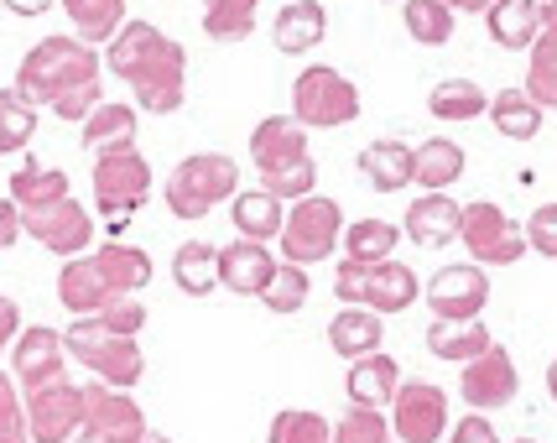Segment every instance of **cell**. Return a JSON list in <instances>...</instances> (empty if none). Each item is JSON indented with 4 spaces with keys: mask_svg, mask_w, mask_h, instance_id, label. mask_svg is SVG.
Wrapping results in <instances>:
<instances>
[{
    "mask_svg": "<svg viewBox=\"0 0 557 443\" xmlns=\"http://www.w3.org/2000/svg\"><path fill=\"white\" fill-rule=\"evenodd\" d=\"M151 198V162H146L136 147H121V151H104L95 157V209L104 220H131Z\"/></svg>",
    "mask_w": 557,
    "mask_h": 443,
    "instance_id": "obj_9",
    "label": "cell"
},
{
    "mask_svg": "<svg viewBox=\"0 0 557 443\" xmlns=\"http://www.w3.org/2000/svg\"><path fill=\"white\" fill-rule=\"evenodd\" d=\"M308 293H313V282H308V267L276 261V271H271V282H267V293H261V303H267L271 313H297V308L308 303Z\"/></svg>",
    "mask_w": 557,
    "mask_h": 443,
    "instance_id": "obj_41",
    "label": "cell"
},
{
    "mask_svg": "<svg viewBox=\"0 0 557 443\" xmlns=\"http://www.w3.org/2000/svg\"><path fill=\"white\" fill-rule=\"evenodd\" d=\"M459 214H463V204H454L448 194H422V198H412V209L401 220V235L417 241L422 250H437V246H448V241H459Z\"/></svg>",
    "mask_w": 557,
    "mask_h": 443,
    "instance_id": "obj_19",
    "label": "cell"
},
{
    "mask_svg": "<svg viewBox=\"0 0 557 443\" xmlns=\"http://www.w3.org/2000/svg\"><path fill=\"white\" fill-rule=\"evenodd\" d=\"M490 42L506 52H532V42L542 37V11L536 0H495L485 11Z\"/></svg>",
    "mask_w": 557,
    "mask_h": 443,
    "instance_id": "obj_24",
    "label": "cell"
},
{
    "mask_svg": "<svg viewBox=\"0 0 557 443\" xmlns=\"http://www.w3.org/2000/svg\"><path fill=\"white\" fill-rule=\"evenodd\" d=\"M22 241V209L11 198H0V250H11Z\"/></svg>",
    "mask_w": 557,
    "mask_h": 443,
    "instance_id": "obj_49",
    "label": "cell"
},
{
    "mask_svg": "<svg viewBox=\"0 0 557 443\" xmlns=\"http://www.w3.org/2000/svg\"><path fill=\"white\" fill-rule=\"evenodd\" d=\"M0 443H26V439H0Z\"/></svg>",
    "mask_w": 557,
    "mask_h": 443,
    "instance_id": "obj_56",
    "label": "cell"
},
{
    "mask_svg": "<svg viewBox=\"0 0 557 443\" xmlns=\"http://www.w3.org/2000/svg\"><path fill=\"white\" fill-rule=\"evenodd\" d=\"M11 376L22 392H37V386H52L69 376V349H63V334L48 329V323H32L16 334L11 345Z\"/></svg>",
    "mask_w": 557,
    "mask_h": 443,
    "instance_id": "obj_15",
    "label": "cell"
},
{
    "mask_svg": "<svg viewBox=\"0 0 557 443\" xmlns=\"http://www.w3.org/2000/svg\"><path fill=\"white\" fill-rule=\"evenodd\" d=\"M141 443H172V439H168V433H146Z\"/></svg>",
    "mask_w": 557,
    "mask_h": 443,
    "instance_id": "obj_55",
    "label": "cell"
},
{
    "mask_svg": "<svg viewBox=\"0 0 557 443\" xmlns=\"http://www.w3.org/2000/svg\"><path fill=\"white\" fill-rule=\"evenodd\" d=\"M334 443H391L386 413H375V407H349V413L334 422Z\"/></svg>",
    "mask_w": 557,
    "mask_h": 443,
    "instance_id": "obj_43",
    "label": "cell"
},
{
    "mask_svg": "<svg viewBox=\"0 0 557 443\" xmlns=\"http://www.w3.org/2000/svg\"><path fill=\"white\" fill-rule=\"evenodd\" d=\"M95 256L99 276L110 282V293L115 297H136L151 282V256H146L141 246H125V241H104L99 250H89Z\"/></svg>",
    "mask_w": 557,
    "mask_h": 443,
    "instance_id": "obj_25",
    "label": "cell"
},
{
    "mask_svg": "<svg viewBox=\"0 0 557 443\" xmlns=\"http://www.w3.org/2000/svg\"><path fill=\"white\" fill-rule=\"evenodd\" d=\"M334 297L344 308H370V313H407L417 297H422V282L407 261H375V267H360V261H344L339 276H334Z\"/></svg>",
    "mask_w": 557,
    "mask_h": 443,
    "instance_id": "obj_6",
    "label": "cell"
},
{
    "mask_svg": "<svg viewBox=\"0 0 557 443\" xmlns=\"http://www.w3.org/2000/svg\"><path fill=\"white\" fill-rule=\"evenodd\" d=\"M527 95L542 110H557V32H542L532 42V63H527Z\"/></svg>",
    "mask_w": 557,
    "mask_h": 443,
    "instance_id": "obj_39",
    "label": "cell"
},
{
    "mask_svg": "<svg viewBox=\"0 0 557 443\" xmlns=\"http://www.w3.org/2000/svg\"><path fill=\"white\" fill-rule=\"evenodd\" d=\"M240 194V168H235V157H224V151H194V157H183L177 168L168 173V209L177 220H203V214H214L224 198Z\"/></svg>",
    "mask_w": 557,
    "mask_h": 443,
    "instance_id": "obj_4",
    "label": "cell"
},
{
    "mask_svg": "<svg viewBox=\"0 0 557 443\" xmlns=\"http://www.w3.org/2000/svg\"><path fill=\"white\" fill-rule=\"evenodd\" d=\"M516 443H532V439H516Z\"/></svg>",
    "mask_w": 557,
    "mask_h": 443,
    "instance_id": "obj_57",
    "label": "cell"
},
{
    "mask_svg": "<svg viewBox=\"0 0 557 443\" xmlns=\"http://www.w3.org/2000/svg\"><path fill=\"white\" fill-rule=\"evenodd\" d=\"M428 110H433L437 121H474V115L490 110V95L474 78H443V84H433V95H428Z\"/></svg>",
    "mask_w": 557,
    "mask_h": 443,
    "instance_id": "obj_36",
    "label": "cell"
},
{
    "mask_svg": "<svg viewBox=\"0 0 557 443\" xmlns=\"http://www.w3.org/2000/svg\"><path fill=\"white\" fill-rule=\"evenodd\" d=\"M282 256H287L292 267H318V261H329L344 241V214L334 198H297L287 209V224H282Z\"/></svg>",
    "mask_w": 557,
    "mask_h": 443,
    "instance_id": "obj_8",
    "label": "cell"
},
{
    "mask_svg": "<svg viewBox=\"0 0 557 443\" xmlns=\"http://www.w3.org/2000/svg\"><path fill=\"white\" fill-rule=\"evenodd\" d=\"M521 230H527V250H536V256L557 261V204H542V209H536Z\"/></svg>",
    "mask_w": 557,
    "mask_h": 443,
    "instance_id": "obj_46",
    "label": "cell"
},
{
    "mask_svg": "<svg viewBox=\"0 0 557 443\" xmlns=\"http://www.w3.org/2000/svg\"><path fill=\"white\" fill-rule=\"evenodd\" d=\"M485 115L495 121L500 136H510V141H532L536 131H542V104H536L527 89H500V95L490 99Z\"/></svg>",
    "mask_w": 557,
    "mask_h": 443,
    "instance_id": "obj_34",
    "label": "cell"
},
{
    "mask_svg": "<svg viewBox=\"0 0 557 443\" xmlns=\"http://www.w3.org/2000/svg\"><path fill=\"white\" fill-rule=\"evenodd\" d=\"M459 177H463V147L459 141L433 136V141H422V147H417L412 183L422 188V194H443V188H454Z\"/></svg>",
    "mask_w": 557,
    "mask_h": 443,
    "instance_id": "obj_29",
    "label": "cell"
},
{
    "mask_svg": "<svg viewBox=\"0 0 557 443\" xmlns=\"http://www.w3.org/2000/svg\"><path fill=\"white\" fill-rule=\"evenodd\" d=\"M381 340H386V323H381V313H370V308H339V313L329 319V345H334V355H344V360L375 355Z\"/></svg>",
    "mask_w": 557,
    "mask_h": 443,
    "instance_id": "obj_27",
    "label": "cell"
},
{
    "mask_svg": "<svg viewBox=\"0 0 557 443\" xmlns=\"http://www.w3.org/2000/svg\"><path fill=\"white\" fill-rule=\"evenodd\" d=\"M495 0H448V11H490Z\"/></svg>",
    "mask_w": 557,
    "mask_h": 443,
    "instance_id": "obj_52",
    "label": "cell"
},
{
    "mask_svg": "<svg viewBox=\"0 0 557 443\" xmlns=\"http://www.w3.org/2000/svg\"><path fill=\"white\" fill-rule=\"evenodd\" d=\"M344 386H349V402H355V407H375V413H381V407L396 402V392H401V366L375 349V355H364V360L349 366Z\"/></svg>",
    "mask_w": 557,
    "mask_h": 443,
    "instance_id": "obj_23",
    "label": "cell"
},
{
    "mask_svg": "<svg viewBox=\"0 0 557 443\" xmlns=\"http://www.w3.org/2000/svg\"><path fill=\"white\" fill-rule=\"evenodd\" d=\"M63 11H69L78 42H89V48H99V42L110 48L115 32L125 26V0H63Z\"/></svg>",
    "mask_w": 557,
    "mask_h": 443,
    "instance_id": "obj_32",
    "label": "cell"
},
{
    "mask_svg": "<svg viewBox=\"0 0 557 443\" xmlns=\"http://www.w3.org/2000/svg\"><path fill=\"white\" fill-rule=\"evenodd\" d=\"M22 235H32L52 256L73 261V256H89V246H95V214L69 194L58 204H42V209H22Z\"/></svg>",
    "mask_w": 557,
    "mask_h": 443,
    "instance_id": "obj_11",
    "label": "cell"
},
{
    "mask_svg": "<svg viewBox=\"0 0 557 443\" xmlns=\"http://www.w3.org/2000/svg\"><path fill=\"white\" fill-rule=\"evenodd\" d=\"M58 198H69V173L63 168H42V162L26 157L11 173V204L16 209H42V204H58Z\"/></svg>",
    "mask_w": 557,
    "mask_h": 443,
    "instance_id": "obj_33",
    "label": "cell"
},
{
    "mask_svg": "<svg viewBox=\"0 0 557 443\" xmlns=\"http://www.w3.org/2000/svg\"><path fill=\"white\" fill-rule=\"evenodd\" d=\"M26 439L32 443H73V433L84 428V386H73L69 376L26 392Z\"/></svg>",
    "mask_w": 557,
    "mask_h": 443,
    "instance_id": "obj_12",
    "label": "cell"
},
{
    "mask_svg": "<svg viewBox=\"0 0 557 443\" xmlns=\"http://www.w3.org/2000/svg\"><path fill=\"white\" fill-rule=\"evenodd\" d=\"M323 37H329V11H323L318 0H287V5L276 11V22H271V42L287 52V58L313 52Z\"/></svg>",
    "mask_w": 557,
    "mask_h": 443,
    "instance_id": "obj_21",
    "label": "cell"
},
{
    "mask_svg": "<svg viewBox=\"0 0 557 443\" xmlns=\"http://www.w3.org/2000/svg\"><path fill=\"white\" fill-rule=\"evenodd\" d=\"M73 443H104V439H99V433H89V428H78V433H73Z\"/></svg>",
    "mask_w": 557,
    "mask_h": 443,
    "instance_id": "obj_54",
    "label": "cell"
},
{
    "mask_svg": "<svg viewBox=\"0 0 557 443\" xmlns=\"http://www.w3.org/2000/svg\"><path fill=\"white\" fill-rule=\"evenodd\" d=\"M271 271H276V256L261 241H230V246L219 250V287H230V293H240V297L267 293Z\"/></svg>",
    "mask_w": 557,
    "mask_h": 443,
    "instance_id": "obj_18",
    "label": "cell"
},
{
    "mask_svg": "<svg viewBox=\"0 0 557 443\" xmlns=\"http://www.w3.org/2000/svg\"><path fill=\"white\" fill-rule=\"evenodd\" d=\"M459 241L469 246L474 267H510V261H521V256H527V230L510 220L500 204H490V198L463 204Z\"/></svg>",
    "mask_w": 557,
    "mask_h": 443,
    "instance_id": "obj_10",
    "label": "cell"
},
{
    "mask_svg": "<svg viewBox=\"0 0 557 443\" xmlns=\"http://www.w3.org/2000/svg\"><path fill=\"white\" fill-rule=\"evenodd\" d=\"M250 162L261 173V188L287 198H308L318 183V162L308 147V131L292 121V115H267V121L250 131Z\"/></svg>",
    "mask_w": 557,
    "mask_h": 443,
    "instance_id": "obj_3",
    "label": "cell"
},
{
    "mask_svg": "<svg viewBox=\"0 0 557 443\" xmlns=\"http://www.w3.org/2000/svg\"><path fill=\"white\" fill-rule=\"evenodd\" d=\"M104 69L115 78H125L136 89V104L151 110V115L183 110V95H188V52H183V42H172L162 26L125 22L115 32L110 52H104Z\"/></svg>",
    "mask_w": 557,
    "mask_h": 443,
    "instance_id": "obj_2",
    "label": "cell"
},
{
    "mask_svg": "<svg viewBox=\"0 0 557 443\" xmlns=\"http://www.w3.org/2000/svg\"><path fill=\"white\" fill-rule=\"evenodd\" d=\"M407 32H412V42L422 48H443L448 37H454V11H448V0H407Z\"/></svg>",
    "mask_w": 557,
    "mask_h": 443,
    "instance_id": "obj_38",
    "label": "cell"
},
{
    "mask_svg": "<svg viewBox=\"0 0 557 443\" xmlns=\"http://www.w3.org/2000/svg\"><path fill=\"white\" fill-rule=\"evenodd\" d=\"M0 439H26V402L16 376L0 370Z\"/></svg>",
    "mask_w": 557,
    "mask_h": 443,
    "instance_id": "obj_45",
    "label": "cell"
},
{
    "mask_svg": "<svg viewBox=\"0 0 557 443\" xmlns=\"http://www.w3.org/2000/svg\"><path fill=\"white\" fill-rule=\"evenodd\" d=\"M37 136V104H26L16 89H0V151H22Z\"/></svg>",
    "mask_w": 557,
    "mask_h": 443,
    "instance_id": "obj_40",
    "label": "cell"
},
{
    "mask_svg": "<svg viewBox=\"0 0 557 443\" xmlns=\"http://www.w3.org/2000/svg\"><path fill=\"white\" fill-rule=\"evenodd\" d=\"M95 319L104 323L110 334H125V340H136V334H141V329H146V319H151V313H146V308H141V303H136V297H115L110 308H99Z\"/></svg>",
    "mask_w": 557,
    "mask_h": 443,
    "instance_id": "obj_44",
    "label": "cell"
},
{
    "mask_svg": "<svg viewBox=\"0 0 557 443\" xmlns=\"http://www.w3.org/2000/svg\"><path fill=\"white\" fill-rule=\"evenodd\" d=\"M292 121L302 131H334V125L360 121V89L329 63H313L292 78Z\"/></svg>",
    "mask_w": 557,
    "mask_h": 443,
    "instance_id": "obj_7",
    "label": "cell"
},
{
    "mask_svg": "<svg viewBox=\"0 0 557 443\" xmlns=\"http://www.w3.org/2000/svg\"><path fill=\"white\" fill-rule=\"evenodd\" d=\"M84 428L99 433L104 443H141L146 433H151L141 402L131 392H115V386L95 381V376H89V386H84Z\"/></svg>",
    "mask_w": 557,
    "mask_h": 443,
    "instance_id": "obj_14",
    "label": "cell"
},
{
    "mask_svg": "<svg viewBox=\"0 0 557 443\" xmlns=\"http://www.w3.org/2000/svg\"><path fill=\"white\" fill-rule=\"evenodd\" d=\"M172 282H177V293L209 297L219 287V246H209V241H183L177 256H172Z\"/></svg>",
    "mask_w": 557,
    "mask_h": 443,
    "instance_id": "obj_31",
    "label": "cell"
},
{
    "mask_svg": "<svg viewBox=\"0 0 557 443\" xmlns=\"http://www.w3.org/2000/svg\"><path fill=\"white\" fill-rule=\"evenodd\" d=\"M256 5L261 0H203V32L214 42H245L256 32Z\"/></svg>",
    "mask_w": 557,
    "mask_h": 443,
    "instance_id": "obj_37",
    "label": "cell"
},
{
    "mask_svg": "<svg viewBox=\"0 0 557 443\" xmlns=\"http://www.w3.org/2000/svg\"><path fill=\"white\" fill-rule=\"evenodd\" d=\"M11 16H42V11H52L58 0H0Z\"/></svg>",
    "mask_w": 557,
    "mask_h": 443,
    "instance_id": "obj_50",
    "label": "cell"
},
{
    "mask_svg": "<svg viewBox=\"0 0 557 443\" xmlns=\"http://www.w3.org/2000/svg\"><path fill=\"white\" fill-rule=\"evenodd\" d=\"M334 439V422L323 413H302V407H287L271 418V433L267 443H329Z\"/></svg>",
    "mask_w": 557,
    "mask_h": 443,
    "instance_id": "obj_42",
    "label": "cell"
},
{
    "mask_svg": "<svg viewBox=\"0 0 557 443\" xmlns=\"http://www.w3.org/2000/svg\"><path fill=\"white\" fill-rule=\"evenodd\" d=\"M63 349H69L73 360L89 370L95 381L115 386V392H131V386L146 376L141 345H136V340H125V334H110L99 319H73L69 334H63Z\"/></svg>",
    "mask_w": 557,
    "mask_h": 443,
    "instance_id": "obj_5",
    "label": "cell"
},
{
    "mask_svg": "<svg viewBox=\"0 0 557 443\" xmlns=\"http://www.w3.org/2000/svg\"><path fill=\"white\" fill-rule=\"evenodd\" d=\"M99 63L89 42L78 37H42L37 48L22 58L16 69V95L37 110H52L58 121H89L99 104H104V84H99Z\"/></svg>",
    "mask_w": 557,
    "mask_h": 443,
    "instance_id": "obj_1",
    "label": "cell"
},
{
    "mask_svg": "<svg viewBox=\"0 0 557 443\" xmlns=\"http://www.w3.org/2000/svg\"><path fill=\"white\" fill-rule=\"evenodd\" d=\"M396 241H401V230L391 220H355V224H344V261H360V267L391 261Z\"/></svg>",
    "mask_w": 557,
    "mask_h": 443,
    "instance_id": "obj_35",
    "label": "cell"
},
{
    "mask_svg": "<svg viewBox=\"0 0 557 443\" xmlns=\"http://www.w3.org/2000/svg\"><path fill=\"white\" fill-rule=\"evenodd\" d=\"M412 162H417V147L396 141V136H381L360 151V173L375 194H401L412 188Z\"/></svg>",
    "mask_w": 557,
    "mask_h": 443,
    "instance_id": "obj_22",
    "label": "cell"
},
{
    "mask_svg": "<svg viewBox=\"0 0 557 443\" xmlns=\"http://www.w3.org/2000/svg\"><path fill=\"white\" fill-rule=\"evenodd\" d=\"M329 443H334V439H329Z\"/></svg>",
    "mask_w": 557,
    "mask_h": 443,
    "instance_id": "obj_58",
    "label": "cell"
},
{
    "mask_svg": "<svg viewBox=\"0 0 557 443\" xmlns=\"http://www.w3.org/2000/svg\"><path fill=\"white\" fill-rule=\"evenodd\" d=\"M490 303V276L485 267L463 261V267H443L428 282V308L433 319H480Z\"/></svg>",
    "mask_w": 557,
    "mask_h": 443,
    "instance_id": "obj_16",
    "label": "cell"
},
{
    "mask_svg": "<svg viewBox=\"0 0 557 443\" xmlns=\"http://www.w3.org/2000/svg\"><path fill=\"white\" fill-rule=\"evenodd\" d=\"M448 443H500V433H495V422L485 413H469V418L448 428Z\"/></svg>",
    "mask_w": 557,
    "mask_h": 443,
    "instance_id": "obj_47",
    "label": "cell"
},
{
    "mask_svg": "<svg viewBox=\"0 0 557 443\" xmlns=\"http://www.w3.org/2000/svg\"><path fill=\"white\" fill-rule=\"evenodd\" d=\"M495 345L490 329L480 319H433L428 323V349L437 360H454V366H469L474 355H485Z\"/></svg>",
    "mask_w": 557,
    "mask_h": 443,
    "instance_id": "obj_28",
    "label": "cell"
},
{
    "mask_svg": "<svg viewBox=\"0 0 557 443\" xmlns=\"http://www.w3.org/2000/svg\"><path fill=\"white\" fill-rule=\"evenodd\" d=\"M58 303L69 308L73 319H95L99 308L115 303L110 282H104L95 267V256H73V261H63V271H58Z\"/></svg>",
    "mask_w": 557,
    "mask_h": 443,
    "instance_id": "obj_20",
    "label": "cell"
},
{
    "mask_svg": "<svg viewBox=\"0 0 557 443\" xmlns=\"http://www.w3.org/2000/svg\"><path fill=\"white\" fill-rule=\"evenodd\" d=\"M536 11H542V32H557V0H536Z\"/></svg>",
    "mask_w": 557,
    "mask_h": 443,
    "instance_id": "obj_51",
    "label": "cell"
},
{
    "mask_svg": "<svg viewBox=\"0 0 557 443\" xmlns=\"http://www.w3.org/2000/svg\"><path fill=\"white\" fill-rule=\"evenodd\" d=\"M391 433L401 443H437L448 433V396L433 381H401L391 402Z\"/></svg>",
    "mask_w": 557,
    "mask_h": 443,
    "instance_id": "obj_13",
    "label": "cell"
},
{
    "mask_svg": "<svg viewBox=\"0 0 557 443\" xmlns=\"http://www.w3.org/2000/svg\"><path fill=\"white\" fill-rule=\"evenodd\" d=\"M459 392L469 407H480V413H490V407H506L510 396L521 392V370H516V360H510L506 345H490L485 355H474L469 366H463L459 376Z\"/></svg>",
    "mask_w": 557,
    "mask_h": 443,
    "instance_id": "obj_17",
    "label": "cell"
},
{
    "mask_svg": "<svg viewBox=\"0 0 557 443\" xmlns=\"http://www.w3.org/2000/svg\"><path fill=\"white\" fill-rule=\"evenodd\" d=\"M230 220L240 230V241H276L282 235V224H287V204L267 188H250V194H235L230 198Z\"/></svg>",
    "mask_w": 557,
    "mask_h": 443,
    "instance_id": "obj_26",
    "label": "cell"
},
{
    "mask_svg": "<svg viewBox=\"0 0 557 443\" xmlns=\"http://www.w3.org/2000/svg\"><path fill=\"white\" fill-rule=\"evenodd\" d=\"M78 131H84V151H95V157L136 147V110H131V104H115V99H104Z\"/></svg>",
    "mask_w": 557,
    "mask_h": 443,
    "instance_id": "obj_30",
    "label": "cell"
},
{
    "mask_svg": "<svg viewBox=\"0 0 557 443\" xmlns=\"http://www.w3.org/2000/svg\"><path fill=\"white\" fill-rule=\"evenodd\" d=\"M16 334H22V308H16V297L0 293V360H5V349L16 345Z\"/></svg>",
    "mask_w": 557,
    "mask_h": 443,
    "instance_id": "obj_48",
    "label": "cell"
},
{
    "mask_svg": "<svg viewBox=\"0 0 557 443\" xmlns=\"http://www.w3.org/2000/svg\"><path fill=\"white\" fill-rule=\"evenodd\" d=\"M547 392H553V402H557V355H553V366H547Z\"/></svg>",
    "mask_w": 557,
    "mask_h": 443,
    "instance_id": "obj_53",
    "label": "cell"
}]
</instances>
